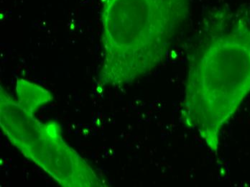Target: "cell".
Listing matches in <instances>:
<instances>
[{
    "mask_svg": "<svg viewBox=\"0 0 250 187\" xmlns=\"http://www.w3.org/2000/svg\"><path fill=\"white\" fill-rule=\"evenodd\" d=\"M250 94V14L209 10L188 59L181 117L215 156L221 135Z\"/></svg>",
    "mask_w": 250,
    "mask_h": 187,
    "instance_id": "obj_1",
    "label": "cell"
},
{
    "mask_svg": "<svg viewBox=\"0 0 250 187\" xmlns=\"http://www.w3.org/2000/svg\"><path fill=\"white\" fill-rule=\"evenodd\" d=\"M16 99L0 89V127L9 142L62 187H105L107 182L62 135L59 122L40 121L36 112L53 100L41 85L17 83Z\"/></svg>",
    "mask_w": 250,
    "mask_h": 187,
    "instance_id": "obj_3",
    "label": "cell"
},
{
    "mask_svg": "<svg viewBox=\"0 0 250 187\" xmlns=\"http://www.w3.org/2000/svg\"><path fill=\"white\" fill-rule=\"evenodd\" d=\"M102 60L97 87L132 84L164 63L190 0H100Z\"/></svg>",
    "mask_w": 250,
    "mask_h": 187,
    "instance_id": "obj_2",
    "label": "cell"
}]
</instances>
